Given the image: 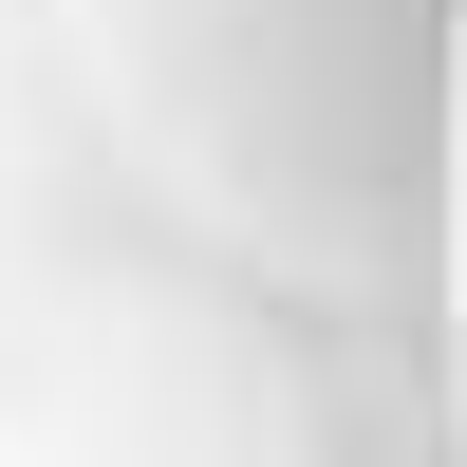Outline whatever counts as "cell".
I'll return each mask as SVG.
<instances>
[{
	"label": "cell",
	"instance_id": "6da1fadb",
	"mask_svg": "<svg viewBox=\"0 0 467 467\" xmlns=\"http://www.w3.org/2000/svg\"><path fill=\"white\" fill-rule=\"evenodd\" d=\"M37 57L187 262L431 337L467 0H37Z\"/></svg>",
	"mask_w": 467,
	"mask_h": 467
},
{
	"label": "cell",
	"instance_id": "7a4b0ae2",
	"mask_svg": "<svg viewBox=\"0 0 467 467\" xmlns=\"http://www.w3.org/2000/svg\"><path fill=\"white\" fill-rule=\"evenodd\" d=\"M431 411H449V467H467V131H449V281H431Z\"/></svg>",
	"mask_w": 467,
	"mask_h": 467
}]
</instances>
